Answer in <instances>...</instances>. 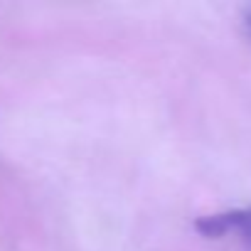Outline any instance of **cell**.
Returning a JSON list of instances; mask_svg holds the SVG:
<instances>
[{
	"mask_svg": "<svg viewBox=\"0 0 251 251\" xmlns=\"http://www.w3.org/2000/svg\"><path fill=\"white\" fill-rule=\"evenodd\" d=\"M197 229L207 236H222L229 231H236L251 241V209H239V212H226V214H214L207 217L197 224Z\"/></svg>",
	"mask_w": 251,
	"mask_h": 251,
	"instance_id": "6da1fadb",
	"label": "cell"
},
{
	"mask_svg": "<svg viewBox=\"0 0 251 251\" xmlns=\"http://www.w3.org/2000/svg\"><path fill=\"white\" fill-rule=\"evenodd\" d=\"M244 25H246V32H249V37H251V8H249L246 15H244Z\"/></svg>",
	"mask_w": 251,
	"mask_h": 251,
	"instance_id": "7a4b0ae2",
	"label": "cell"
}]
</instances>
